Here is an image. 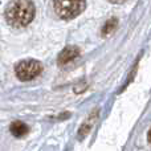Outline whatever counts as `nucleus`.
I'll return each instance as SVG.
<instances>
[{
	"label": "nucleus",
	"mask_w": 151,
	"mask_h": 151,
	"mask_svg": "<svg viewBox=\"0 0 151 151\" xmlns=\"http://www.w3.org/2000/svg\"><path fill=\"white\" fill-rule=\"evenodd\" d=\"M36 8L31 0H12L5 8V20L13 28H24L35 19Z\"/></svg>",
	"instance_id": "f257e3e1"
},
{
	"label": "nucleus",
	"mask_w": 151,
	"mask_h": 151,
	"mask_svg": "<svg viewBox=\"0 0 151 151\" xmlns=\"http://www.w3.org/2000/svg\"><path fill=\"white\" fill-rule=\"evenodd\" d=\"M85 0H53V9L58 17L72 20L85 9Z\"/></svg>",
	"instance_id": "f03ea898"
},
{
	"label": "nucleus",
	"mask_w": 151,
	"mask_h": 151,
	"mask_svg": "<svg viewBox=\"0 0 151 151\" xmlns=\"http://www.w3.org/2000/svg\"><path fill=\"white\" fill-rule=\"evenodd\" d=\"M15 72L20 81H31L42 72V65L37 60H24L16 65Z\"/></svg>",
	"instance_id": "7ed1b4c3"
},
{
	"label": "nucleus",
	"mask_w": 151,
	"mask_h": 151,
	"mask_svg": "<svg viewBox=\"0 0 151 151\" xmlns=\"http://www.w3.org/2000/svg\"><path fill=\"white\" fill-rule=\"evenodd\" d=\"M98 113H99V110L96 109L94 111H91L90 114L88 115V118L82 122V125L80 126L78 133H77V139L78 141H83V139L88 137V134L91 131V129L94 127L97 119H98Z\"/></svg>",
	"instance_id": "20e7f679"
},
{
	"label": "nucleus",
	"mask_w": 151,
	"mask_h": 151,
	"mask_svg": "<svg viewBox=\"0 0 151 151\" xmlns=\"http://www.w3.org/2000/svg\"><path fill=\"white\" fill-rule=\"evenodd\" d=\"M78 56H80V49L77 47H74V45H69V47L64 48L60 52V55L57 57V64L61 66L66 65L70 61H73L74 58H77Z\"/></svg>",
	"instance_id": "39448f33"
},
{
	"label": "nucleus",
	"mask_w": 151,
	"mask_h": 151,
	"mask_svg": "<svg viewBox=\"0 0 151 151\" xmlns=\"http://www.w3.org/2000/svg\"><path fill=\"white\" fill-rule=\"evenodd\" d=\"M28 126L25 125L24 122L21 121H15V122L11 123V127H9V131L12 135H15L16 138H21V137L27 135L28 134Z\"/></svg>",
	"instance_id": "423d86ee"
},
{
	"label": "nucleus",
	"mask_w": 151,
	"mask_h": 151,
	"mask_svg": "<svg viewBox=\"0 0 151 151\" xmlns=\"http://www.w3.org/2000/svg\"><path fill=\"white\" fill-rule=\"evenodd\" d=\"M117 27H118V19H115V17L109 19V20L105 23V25L102 27V31H101L102 36H109V35H111L113 32L117 29Z\"/></svg>",
	"instance_id": "0eeeda50"
},
{
	"label": "nucleus",
	"mask_w": 151,
	"mask_h": 151,
	"mask_svg": "<svg viewBox=\"0 0 151 151\" xmlns=\"http://www.w3.org/2000/svg\"><path fill=\"white\" fill-rule=\"evenodd\" d=\"M110 3H113V4H122V3H125L126 0H109Z\"/></svg>",
	"instance_id": "6e6552de"
},
{
	"label": "nucleus",
	"mask_w": 151,
	"mask_h": 151,
	"mask_svg": "<svg viewBox=\"0 0 151 151\" xmlns=\"http://www.w3.org/2000/svg\"><path fill=\"white\" fill-rule=\"evenodd\" d=\"M147 141H149L150 143H151V129L149 130V133H147Z\"/></svg>",
	"instance_id": "1a4fd4ad"
}]
</instances>
